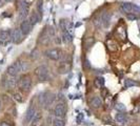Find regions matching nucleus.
<instances>
[{
    "label": "nucleus",
    "instance_id": "f8f14e48",
    "mask_svg": "<svg viewBox=\"0 0 140 126\" xmlns=\"http://www.w3.org/2000/svg\"><path fill=\"white\" fill-rule=\"evenodd\" d=\"M42 120V112L41 111H36L33 119H32V122H31V125L32 126H38L39 123L41 122Z\"/></svg>",
    "mask_w": 140,
    "mask_h": 126
},
{
    "label": "nucleus",
    "instance_id": "2eb2a0df",
    "mask_svg": "<svg viewBox=\"0 0 140 126\" xmlns=\"http://www.w3.org/2000/svg\"><path fill=\"white\" fill-rule=\"evenodd\" d=\"M3 82L6 83L4 84V87H7V88H14L16 86V84H17L16 77H11L8 80H3Z\"/></svg>",
    "mask_w": 140,
    "mask_h": 126
},
{
    "label": "nucleus",
    "instance_id": "dca6fc26",
    "mask_svg": "<svg viewBox=\"0 0 140 126\" xmlns=\"http://www.w3.org/2000/svg\"><path fill=\"white\" fill-rule=\"evenodd\" d=\"M102 100L100 97H94L93 100L91 101V106L93 108H100L102 106Z\"/></svg>",
    "mask_w": 140,
    "mask_h": 126
},
{
    "label": "nucleus",
    "instance_id": "9d476101",
    "mask_svg": "<svg viewBox=\"0 0 140 126\" xmlns=\"http://www.w3.org/2000/svg\"><path fill=\"white\" fill-rule=\"evenodd\" d=\"M14 64L16 65L17 70L19 71V73H24V72H26L28 68H29V64H28L26 62H24V61L18 60V61H16V62H14Z\"/></svg>",
    "mask_w": 140,
    "mask_h": 126
},
{
    "label": "nucleus",
    "instance_id": "c756f323",
    "mask_svg": "<svg viewBox=\"0 0 140 126\" xmlns=\"http://www.w3.org/2000/svg\"><path fill=\"white\" fill-rule=\"evenodd\" d=\"M88 41H89V42L85 43V48H87V49H89V48L92 46V44L94 43V39H93V38H89Z\"/></svg>",
    "mask_w": 140,
    "mask_h": 126
},
{
    "label": "nucleus",
    "instance_id": "2f4dec72",
    "mask_svg": "<svg viewBox=\"0 0 140 126\" xmlns=\"http://www.w3.org/2000/svg\"><path fill=\"white\" fill-rule=\"evenodd\" d=\"M52 123H53V119H52V117L49 116V117H47V120H46V125L49 126V125H51Z\"/></svg>",
    "mask_w": 140,
    "mask_h": 126
},
{
    "label": "nucleus",
    "instance_id": "6ab92c4d",
    "mask_svg": "<svg viewBox=\"0 0 140 126\" xmlns=\"http://www.w3.org/2000/svg\"><path fill=\"white\" fill-rule=\"evenodd\" d=\"M62 41L64 42V43H71L72 41H73V37H72V35L69 34L67 31H64V32H62Z\"/></svg>",
    "mask_w": 140,
    "mask_h": 126
},
{
    "label": "nucleus",
    "instance_id": "473e14b6",
    "mask_svg": "<svg viewBox=\"0 0 140 126\" xmlns=\"http://www.w3.org/2000/svg\"><path fill=\"white\" fill-rule=\"evenodd\" d=\"M55 43L56 44H60L61 43V38L60 37H55Z\"/></svg>",
    "mask_w": 140,
    "mask_h": 126
},
{
    "label": "nucleus",
    "instance_id": "5701e85b",
    "mask_svg": "<svg viewBox=\"0 0 140 126\" xmlns=\"http://www.w3.org/2000/svg\"><path fill=\"white\" fill-rule=\"evenodd\" d=\"M53 125L54 126H65V120L63 118H55L53 120Z\"/></svg>",
    "mask_w": 140,
    "mask_h": 126
},
{
    "label": "nucleus",
    "instance_id": "9b49d317",
    "mask_svg": "<svg viewBox=\"0 0 140 126\" xmlns=\"http://www.w3.org/2000/svg\"><path fill=\"white\" fill-rule=\"evenodd\" d=\"M115 121L120 124V125H124L126 122H127V117L125 113H123L122 111H119L118 113H116V117H115Z\"/></svg>",
    "mask_w": 140,
    "mask_h": 126
},
{
    "label": "nucleus",
    "instance_id": "39448f33",
    "mask_svg": "<svg viewBox=\"0 0 140 126\" xmlns=\"http://www.w3.org/2000/svg\"><path fill=\"white\" fill-rule=\"evenodd\" d=\"M54 114L57 118H65L66 116V106L63 102H59L57 103V105L54 108Z\"/></svg>",
    "mask_w": 140,
    "mask_h": 126
},
{
    "label": "nucleus",
    "instance_id": "20e7f679",
    "mask_svg": "<svg viewBox=\"0 0 140 126\" xmlns=\"http://www.w3.org/2000/svg\"><path fill=\"white\" fill-rule=\"evenodd\" d=\"M62 54H63V51H62L61 49H59V48H51V49H49V50L45 51V56H46L49 59L53 60V61H58V60H60Z\"/></svg>",
    "mask_w": 140,
    "mask_h": 126
},
{
    "label": "nucleus",
    "instance_id": "c85d7f7f",
    "mask_svg": "<svg viewBox=\"0 0 140 126\" xmlns=\"http://www.w3.org/2000/svg\"><path fill=\"white\" fill-rule=\"evenodd\" d=\"M115 108H116L117 110H119V111H125V109H126L125 105H123L122 103H118V104H116Z\"/></svg>",
    "mask_w": 140,
    "mask_h": 126
},
{
    "label": "nucleus",
    "instance_id": "bb28decb",
    "mask_svg": "<svg viewBox=\"0 0 140 126\" xmlns=\"http://www.w3.org/2000/svg\"><path fill=\"white\" fill-rule=\"evenodd\" d=\"M39 50L37 49V48H34L33 50H32V53H31V58L33 59V60H36L38 57H39Z\"/></svg>",
    "mask_w": 140,
    "mask_h": 126
},
{
    "label": "nucleus",
    "instance_id": "a878e982",
    "mask_svg": "<svg viewBox=\"0 0 140 126\" xmlns=\"http://www.w3.org/2000/svg\"><path fill=\"white\" fill-rule=\"evenodd\" d=\"M42 7H43L42 0H38L37 1V13L39 14L40 18H42Z\"/></svg>",
    "mask_w": 140,
    "mask_h": 126
},
{
    "label": "nucleus",
    "instance_id": "c9c22d12",
    "mask_svg": "<svg viewBox=\"0 0 140 126\" xmlns=\"http://www.w3.org/2000/svg\"><path fill=\"white\" fill-rule=\"evenodd\" d=\"M0 108H1V101H0Z\"/></svg>",
    "mask_w": 140,
    "mask_h": 126
},
{
    "label": "nucleus",
    "instance_id": "a211bd4d",
    "mask_svg": "<svg viewBox=\"0 0 140 126\" xmlns=\"http://www.w3.org/2000/svg\"><path fill=\"white\" fill-rule=\"evenodd\" d=\"M121 10H122L123 13H126V14L132 13V11H133V3H131V2H123L121 4Z\"/></svg>",
    "mask_w": 140,
    "mask_h": 126
},
{
    "label": "nucleus",
    "instance_id": "aec40b11",
    "mask_svg": "<svg viewBox=\"0 0 140 126\" xmlns=\"http://www.w3.org/2000/svg\"><path fill=\"white\" fill-rule=\"evenodd\" d=\"M40 19H41V18H40V16H39V14H38L37 12H34V13L30 16V21H31V23L33 24V26H35V25L39 22Z\"/></svg>",
    "mask_w": 140,
    "mask_h": 126
},
{
    "label": "nucleus",
    "instance_id": "4468645a",
    "mask_svg": "<svg viewBox=\"0 0 140 126\" xmlns=\"http://www.w3.org/2000/svg\"><path fill=\"white\" fill-rule=\"evenodd\" d=\"M7 74H8L10 77H17L20 73H19V71L17 70L16 65L13 63L12 65H10V66L8 67V70H7Z\"/></svg>",
    "mask_w": 140,
    "mask_h": 126
},
{
    "label": "nucleus",
    "instance_id": "72a5a7b5",
    "mask_svg": "<svg viewBox=\"0 0 140 126\" xmlns=\"http://www.w3.org/2000/svg\"><path fill=\"white\" fill-rule=\"evenodd\" d=\"M83 118V114L82 113H80L78 117H77V123H80V121H81V119Z\"/></svg>",
    "mask_w": 140,
    "mask_h": 126
},
{
    "label": "nucleus",
    "instance_id": "423d86ee",
    "mask_svg": "<svg viewBox=\"0 0 140 126\" xmlns=\"http://www.w3.org/2000/svg\"><path fill=\"white\" fill-rule=\"evenodd\" d=\"M33 27H34V26H33V24L31 23L30 19H25V20H23V21L21 22V24H20V30H21V32L23 33L24 36L29 35V34L32 32Z\"/></svg>",
    "mask_w": 140,
    "mask_h": 126
},
{
    "label": "nucleus",
    "instance_id": "ddd939ff",
    "mask_svg": "<svg viewBox=\"0 0 140 126\" xmlns=\"http://www.w3.org/2000/svg\"><path fill=\"white\" fill-rule=\"evenodd\" d=\"M110 21H111V14L107 12H104L101 16V23L103 25V27H109L110 25Z\"/></svg>",
    "mask_w": 140,
    "mask_h": 126
},
{
    "label": "nucleus",
    "instance_id": "f03ea898",
    "mask_svg": "<svg viewBox=\"0 0 140 126\" xmlns=\"http://www.w3.org/2000/svg\"><path fill=\"white\" fill-rule=\"evenodd\" d=\"M34 74H35V76L38 78V80L39 81H46L47 79H49V68H47V66H45V65H40V66H38L36 70H35V72H34Z\"/></svg>",
    "mask_w": 140,
    "mask_h": 126
},
{
    "label": "nucleus",
    "instance_id": "6e6552de",
    "mask_svg": "<svg viewBox=\"0 0 140 126\" xmlns=\"http://www.w3.org/2000/svg\"><path fill=\"white\" fill-rule=\"evenodd\" d=\"M35 112H36L35 107H34L33 105H31V106L28 108V110H26V112H25V114H24L23 124H29V123H31V122H32V119H33V117H34V114H35Z\"/></svg>",
    "mask_w": 140,
    "mask_h": 126
},
{
    "label": "nucleus",
    "instance_id": "7c9ffc66",
    "mask_svg": "<svg viewBox=\"0 0 140 126\" xmlns=\"http://www.w3.org/2000/svg\"><path fill=\"white\" fill-rule=\"evenodd\" d=\"M83 68H84V70H90V68H91V65H90L89 60H85V61H84V63H83Z\"/></svg>",
    "mask_w": 140,
    "mask_h": 126
},
{
    "label": "nucleus",
    "instance_id": "f257e3e1",
    "mask_svg": "<svg viewBox=\"0 0 140 126\" xmlns=\"http://www.w3.org/2000/svg\"><path fill=\"white\" fill-rule=\"evenodd\" d=\"M17 85L18 87L24 91V93H29L32 88V80L31 77L29 75H24L22 77H20V79L17 81Z\"/></svg>",
    "mask_w": 140,
    "mask_h": 126
},
{
    "label": "nucleus",
    "instance_id": "393cba45",
    "mask_svg": "<svg viewBox=\"0 0 140 126\" xmlns=\"http://www.w3.org/2000/svg\"><path fill=\"white\" fill-rule=\"evenodd\" d=\"M13 98L16 102H19V103H22L23 102V97L20 93H14L13 94Z\"/></svg>",
    "mask_w": 140,
    "mask_h": 126
},
{
    "label": "nucleus",
    "instance_id": "412c9836",
    "mask_svg": "<svg viewBox=\"0 0 140 126\" xmlns=\"http://www.w3.org/2000/svg\"><path fill=\"white\" fill-rule=\"evenodd\" d=\"M69 26H71V24H69V22H68L66 19H61V20L59 21V27H60V30H61L62 32L67 31Z\"/></svg>",
    "mask_w": 140,
    "mask_h": 126
},
{
    "label": "nucleus",
    "instance_id": "4be33fe9",
    "mask_svg": "<svg viewBox=\"0 0 140 126\" xmlns=\"http://www.w3.org/2000/svg\"><path fill=\"white\" fill-rule=\"evenodd\" d=\"M104 83H105V81H104V78L103 77H97L96 79H95V81H94V84H95V86L97 87V88H103V86H104Z\"/></svg>",
    "mask_w": 140,
    "mask_h": 126
},
{
    "label": "nucleus",
    "instance_id": "7ed1b4c3",
    "mask_svg": "<svg viewBox=\"0 0 140 126\" xmlns=\"http://www.w3.org/2000/svg\"><path fill=\"white\" fill-rule=\"evenodd\" d=\"M54 100H55V95H53L51 93H43L40 96V103L44 106L45 109H47L52 105Z\"/></svg>",
    "mask_w": 140,
    "mask_h": 126
},
{
    "label": "nucleus",
    "instance_id": "cd10ccee",
    "mask_svg": "<svg viewBox=\"0 0 140 126\" xmlns=\"http://www.w3.org/2000/svg\"><path fill=\"white\" fill-rule=\"evenodd\" d=\"M126 18L130 20V21H135L137 20L139 17L136 15V14H133V13H130V14H126Z\"/></svg>",
    "mask_w": 140,
    "mask_h": 126
},
{
    "label": "nucleus",
    "instance_id": "b1692460",
    "mask_svg": "<svg viewBox=\"0 0 140 126\" xmlns=\"http://www.w3.org/2000/svg\"><path fill=\"white\" fill-rule=\"evenodd\" d=\"M136 85H138V83L135 82V81H133V80H131V79H126V80L124 81V86H125V88H130V87L136 86Z\"/></svg>",
    "mask_w": 140,
    "mask_h": 126
},
{
    "label": "nucleus",
    "instance_id": "f3484780",
    "mask_svg": "<svg viewBox=\"0 0 140 126\" xmlns=\"http://www.w3.org/2000/svg\"><path fill=\"white\" fill-rule=\"evenodd\" d=\"M10 38H12V32L11 31H6V30L0 31V41H6Z\"/></svg>",
    "mask_w": 140,
    "mask_h": 126
},
{
    "label": "nucleus",
    "instance_id": "f704fd0d",
    "mask_svg": "<svg viewBox=\"0 0 140 126\" xmlns=\"http://www.w3.org/2000/svg\"><path fill=\"white\" fill-rule=\"evenodd\" d=\"M0 126H11L9 123H7V122H1L0 123Z\"/></svg>",
    "mask_w": 140,
    "mask_h": 126
},
{
    "label": "nucleus",
    "instance_id": "1a4fd4ad",
    "mask_svg": "<svg viewBox=\"0 0 140 126\" xmlns=\"http://www.w3.org/2000/svg\"><path fill=\"white\" fill-rule=\"evenodd\" d=\"M51 39H52V37H51V35L49 34V32H47V30H46V26H45V27L43 28L42 33H40L39 42H40L41 44H49L50 41H51Z\"/></svg>",
    "mask_w": 140,
    "mask_h": 126
},
{
    "label": "nucleus",
    "instance_id": "0eeeda50",
    "mask_svg": "<svg viewBox=\"0 0 140 126\" xmlns=\"http://www.w3.org/2000/svg\"><path fill=\"white\" fill-rule=\"evenodd\" d=\"M24 38V35L23 33L21 32L20 28H15L13 32H12V41L13 43L15 44H19Z\"/></svg>",
    "mask_w": 140,
    "mask_h": 126
}]
</instances>
